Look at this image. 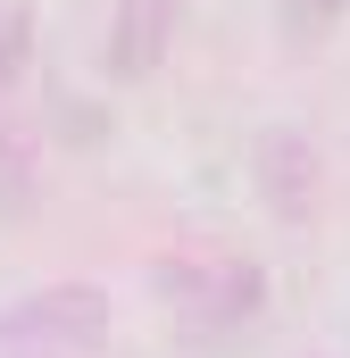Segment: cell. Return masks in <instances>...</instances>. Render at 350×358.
Segmentation results:
<instances>
[{
    "label": "cell",
    "instance_id": "cell-2",
    "mask_svg": "<svg viewBox=\"0 0 350 358\" xmlns=\"http://www.w3.org/2000/svg\"><path fill=\"white\" fill-rule=\"evenodd\" d=\"M159 292H167V300H183V308L217 334V325H234V317H259L267 275L251 267V259H209V267H192V259H183V267L159 275Z\"/></svg>",
    "mask_w": 350,
    "mask_h": 358
},
{
    "label": "cell",
    "instance_id": "cell-5",
    "mask_svg": "<svg viewBox=\"0 0 350 358\" xmlns=\"http://www.w3.org/2000/svg\"><path fill=\"white\" fill-rule=\"evenodd\" d=\"M34 67V8L25 0H0V92Z\"/></svg>",
    "mask_w": 350,
    "mask_h": 358
},
{
    "label": "cell",
    "instance_id": "cell-6",
    "mask_svg": "<svg viewBox=\"0 0 350 358\" xmlns=\"http://www.w3.org/2000/svg\"><path fill=\"white\" fill-rule=\"evenodd\" d=\"M342 17H350V0H292V8H284V34H292V42H317V34L342 25Z\"/></svg>",
    "mask_w": 350,
    "mask_h": 358
},
{
    "label": "cell",
    "instance_id": "cell-1",
    "mask_svg": "<svg viewBox=\"0 0 350 358\" xmlns=\"http://www.w3.org/2000/svg\"><path fill=\"white\" fill-rule=\"evenodd\" d=\"M100 342H108L100 283H42L25 300H0V358H92Z\"/></svg>",
    "mask_w": 350,
    "mask_h": 358
},
{
    "label": "cell",
    "instance_id": "cell-3",
    "mask_svg": "<svg viewBox=\"0 0 350 358\" xmlns=\"http://www.w3.org/2000/svg\"><path fill=\"white\" fill-rule=\"evenodd\" d=\"M259 192H267V208H275L284 225H300V217L317 208V150H309L300 125H275L259 142Z\"/></svg>",
    "mask_w": 350,
    "mask_h": 358
},
{
    "label": "cell",
    "instance_id": "cell-4",
    "mask_svg": "<svg viewBox=\"0 0 350 358\" xmlns=\"http://www.w3.org/2000/svg\"><path fill=\"white\" fill-rule=\"evenodd\" d=\"M175 17H183V0H125V8H117V25H108V76L142 84V76L159 67V50H167Z\"/></svg>",
    "mask_w": 350,
    "mask_h": 358
}]
</instances>
